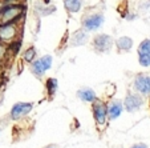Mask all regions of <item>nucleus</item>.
Masks as SVG:
<instances>
[{
	"label": "nucleus",
	"mask_w": 150,
	"mask_h": 148,
	"mask_svg": "<svg viewBox=\"0 0 150 148\" xmlns=\"http://www.w3.org/2000/svg\"><path fill=\"white\" fill-rule=\"evenodd\" d=\"M89 41V34L84 29H80V31H76L72 34L71 40H69V46L71 47H80L84 46Z\"/></svg>",
	"instance_id": "obj_10"
},
{
	"label": "nucleus",
	"mask_w": 150,
	"mask_h": 148,
	"mask_svg": "<svg viewBox=\"0 0 150 148\" xmlns=\"http://www.w3.org/2000/svg\"><path fill=\"white\" fill-rule=\"evenodd\" d=\"M104 15L101 12H96V14H91L88 16L82 17V27L85 31H97L102 27L104 24Z\"/></svg>",
	"instance_id": "obj_4"
},
{
	"label": "nucleus",
	"mask_w": 150,
	"mask_h": 148,
	"mask_svg": "<svg viewBox=\"0 0 150 148\" xmlns=\"http://www.w3.org/2000/svg\"><path fill=\"white\" fill-rule=\"evenodd\" d=\"M81 6H82V0H64V7L71 14L79 12L81 9Z\"/></svg>",
	"instance_id": "obj_14"
},
{
	"label": "nucleus",
	"mask_w": 150,
	"mask_h": 148,
	"mask_svg": "<svg viewBox=\"0 0 150 148\" xmlns=\"http://www.w3.org/2000/svg\"><path fill=\"white\" fill-rule=\"evenodd\" d=\"M36 49H35V47H29L28 49H25V52L23 54V57L24 60H25L27 63H33L35 59H36Z\"/></svg>",
	"instance_id": "obj_16"
},
{
	"label": "nucleus",
	"mask_w": 150,
	"mask_h": 148,
	"mask_svg": "<svg viewBox=\"0 0 150 148\" xmlns=\"http://www.w3.org/2000/svg\"><path fill=\"white\" fill-rule=\"evenodd\" d=\"M113 44H114L113 37L106 34H98L93 39V48L100 54L109 52L112 49V47H113Z\"/></svg>",
	"instance_id": "obj_3"
},
{
	"label": "nucleus",
	"mask_w": 150,
	"mask_h": 148,
	"mask_svg": "<svg viewBox=\"0 0 150 148\" xmlns=\"http://www.w3.org/2000/svg\"><path fill=\"white\" fill-rule=\"evenodd\" d=\"M122 109H124V103L121 100H117V99L110 100L108 104V117L112 120L117 119L122 114Z\"/></svg>",
	"instance_id": "obj_11"
},
{
	"label": "nucleus",
	"mask_w": 150,
	"mask_h": 148,
	"mask_svg": "<svg viewBox=\"0 0 150 148\" xmlns=\"http://www.w3.org/2000/svg\"><path fill=\"white\" fill-rule=\"evenodd\" d=\"M150 52V39L142 40V43L138 46V54H147Z\"/></svg>",
	"instance_id": "obj_18"
},
{
	"label": "nucleus",
	"mask_w": 150,
	"mask_h": 148,
	"mask_svg": "<svg viewBox=\"0 0 150 148\" xmlns=\"http://www.w3.org/2000/svg\"><path fill=\"white\" fill-rule=\"evenodd\" d=\"M33 108V104L32 103H16V104L12 107L11 112H9V116L12 120H19L21 117L27 116L29 112Z\"/></svg>",
	"instance_id": "obj_8"
},
{
	"label": "nucleus",
	"mask_w": 150,
	"mask_h": 148,
	"mask_svg": "<svg viewBox=\"0 0 150 148\" xmlns=\"http://www.w3.org/2000/svg\"><path fill=\"white\" fill-rule=\"evenodd\" d=\"M144 105V97L138 94H127L124 100V108L127 112H136Z\"/></svg>",
	"instance_id": "obj_6"
},
{
	"label": "nucleus",
	"mask_w": 150,
	"mask_h": 148,
	"mask_svg": "<svg viewBox=\"0 0 150 148\" xmlns=\"http://www.w3.org/2000/svg\"><path fill=\"white\" fill-rule=\"evenodd\" d=\"M77 96H79L80 100H82V102H85V103H93L97 100L96 92L92 88H89V87H82V88H80L79 91H77Z\"/></svg>",
	"instance_id": "obj_12"
},
{
	"label": "nucleus",
	"mask_w": 150,
	"mask_h": 148,
	"mask_svg": "<svg viewBox=\"0 0 150 148\" xmlns=\"http://www.w3.org/2000/svg\"><path fill=\"white\" fill-rule=\"evenodd\" d=\"M20 47H21V43H20V41H12L11 46H9V49L12 51V54L13 55H16L17 52H19Z\"/></svg>",
	"instance_id": "obj_19"
},
{
	"label": "nucleus",
	"mask_w": 150,
	"mask_h": 148,
	"mask_svg": "<svg viewBox=\"0 0 150 148\" xmlns=\"http://www.w3.org/2000/svg\"><path fill=\"white\" fill-rule=\"evenodd\" d=\"M47 148H54V147H47Z\"/></svg>",
	"instance_id": "obj_22"
},
{
	"label": "nucleus",
	"mask_w": 150,
	"mask_h": 148,
	"mask_svg": "<svg viewBox=\"0 0 150 148\" xmlns=\"http://www.w3.org/2000/svg\"><path fill=\"white\" fill-rule=\"evenodd\" d=\"M52 63H53V57L51 55H44L42 57H39L33 63H31V71L37 77H41L48 69H51Z\"/></svg>",
	"instance_id": "obj_2"
},
{
	"label": "nucleus",
	"mask_w": 150,
	"mask_h": 148,
	"mask_svg": "<svg viewBox=\"0 0 150 148\" xmlns=\"http://www.w3.org/2000/svg\"><path fill=\"white\" fill-rule=\"evenodd\" d=\"M24 12L23 6H8L0 9V26L13 24Z\"/></svg>",
	"instance_id": "obj_1"
},
{
	"label": "nucleus",
	"mask_w": 150,
	"mask_h": 148,
	"mask_svg": "<svg viewBox=\"0 0 150 148\" xmlns=\"http://www.w3.org/2000/svg\"><path fill=\"white\" fill-rule=\"evenodd\" d=\"M132 148H147V145H146V144H144V143H139V144L133 145Z\"/></svg>",
	"instance_id": "obj_21"
},
{
	"label": "nucleus",
	"mask_w": 150,
	"mask_h": 148,
	"mask_svg": "<svg viewBox=\"0 0 150 148\" xmlns=\"http://www.w3.org/2000/svg\"><path fill=\"white\" fill-rule=\"evenodd\" d=\"M17 27L13 24H4L0 26V41L1 43H11L17 36Z\"/></svg>",
	"instance_id": "obj_9"
},
{
	"label": "nucleus",
	"mask_w": 150,
	"mask_h": 148,
	"mask_svg": "<svg viewBox=\"0 0 150 148\" xmlns=\"http://www.w3.org/2000/svg\"><path fill=\"white\" fill-rule=\"evenodd\" d=\"M116 46L120 52H127L130 51L132 47H133V39L129 36H121L117 39Z\"/></svg>",
	"instance_id": "obj_13"
},
{
	"label": "nucleus",
	"mask_w": 150,
	"mask_h": 148,
	"mask_svg": "<svg viewBox=\"0 0 150 148\" xmlns=\"http://www.w3.org/2000/svg\"><path fill=\"white\" fill-rule=\"evenodd\" d=\"M93 117L98 125H104L108 119V105L102 100L97 99L93 102Z\"/></svg>",
	"instance_id": "obj_5"
},
{
	"label": "nucleus",
	"mask_w": 150,
	"mask_h": 148,
	"mask_svg": "<svg viewBox=\"0 0 150 148\" xmlns=\"http://www.w3.org/2000/svg\"><path fill=\"white\" fill-rule=\"evenodd\" d=\"M57 87H59V83H57V79L54 77H49L45 82V88H47V94H48L49 97H52L57 91Z\"/></svg>",
	"instance_id": "obj_15"
},
{
	"label": "nucleus",
	"mask_w": 150,
	"mask_h": 148,
	"mask_svg": "<svg viewBox=\"0 0 150 148\" xmlns=\"http://www.w3.org/2000/svg\"><path fill=\"white\" fill-rule=\"evenodd\" d=\"M133 87L138 94L150 95V76L146 74H139L134 77Z\"/></svg>",
	"instance_id": "obj_7"
},
{
	"label": "nucleus",
	"mask_w": 150,
	"mask_h": 148,
	"mask_svg": "<svg viewBox=\"0 0 150 148\" xmlns=\"http://www.w3.org/2000/svg\"><path fill=\"white\" fill-rule=\"evenodd\" d=\"M6 56V47L3 46V43L0 41V60H3Z\"/></svg>",
	"instance_id": "obj_20"
},
{
	"label": "nucleus",
	"mask_w": 150,
	"mask_h": 148,
	"mask_svg": "<svg viewBox=\"0 0 150 148\" xmlns=\"http://www.w3.org/2000/svg\"><path fill=\"white\" fill-rule=\"evenodd\" d=\"M138 61L142 67H150V52H147V54H138Z\"/></svg>",
	"instance_id": "obj_17"
},
{
	"label": "nucleus",
	"mask_w": 150,
	"mask_h": 148,
	"mask_svg": "<svg viewBox=\"0 0 150 148\" xmlns=\"http://www.w3.org/2000/svg\"><path fill=\"white\" fill-rule=\"evenodd\" d=\"M0 132H1V128H0Z\"/></svg>",
	"instance_id": "obj_23"
}]
</instances>
